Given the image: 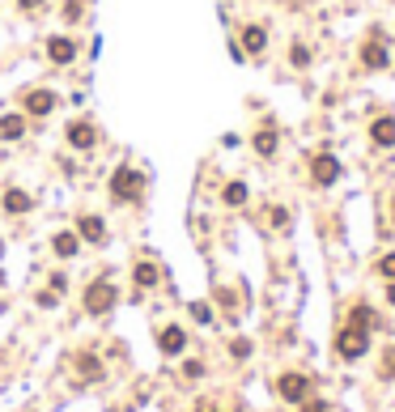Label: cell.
Instances as JSON below:
<instances>
[{
  "label": "cell",
  "instance_id": "1",
  "mask_svg": "<svg viewBox=\"0 0 395 412\" xmlns=\"http://www.w3.org/2000/svg\"><path fill=\"white\" fill-rule=\"evenodd\" d=\"M81 302H85V311H89V315H106L110 306L120 302V289L110 285L106 277H98V281H89V289H85V297H81Z\"/></svg>",
  "mask_w": 395,
  "mask_h": 412
},
{
  "label": "cell",
  "instance_id": "2",
  "mask_svg": "<svg viewBox=\"0 0 395 412\" xmlns=\"http://www.w3.org/2000/svg\"><path fill=\"white\" fill-rule=\"evenodd\" d=\"M141 191H145V175L141 170L120 166L115 175H110V196L115 200H141Z\"/></svg>",
  "mask_w": 395,
  "mask_h": 412
},
{
  "label": "cell",
  "instance_id": "3",
  "mask_svg": "<svg viewBox=\"0 0 395 412\" xmlns=\"http://www.w3.org/2000/svg\"><path fill=\"white\" fill-rule=\"evenodd\" d=\"M366 348H370V332H361V328H345L340 336H336V353L345 357V362H357V357H366Z\"/></svg>",
  "mask_w": 395,
  "mask_h": 412
},
{
  "label": "cell",
  "instance_id": "4",
  "mask_svg": "<svg viewBox=\"0 0 395 412\" xmlns=\"http://www.w3.org/2000/svg\"><path fill=\"white\" fill-rule=\"evenodd\" d=\"M276 391H280V399L302 404V399L310 395V378H306V374H280V378H276Z\"/></svg>",
  "mask_w": 395,
  "mask_h": 412
},
{
  "label": "cell",
  "instance_id": "5",
  "mask_svg": "<svg viewBox=\"0 0 395 412\" xmlns=\"http://www.w3.org/2000/svg\"><path fill=\"white\" fill-rule=\"evenodd\" d=\"M47 60H51V64H73V60H77V38L51 34V38H47Z\"/></svg>",
  "mask_w": 395,
  "mask_h": 412
},
{
  "label": "cell",
  "instance_id": "6",
  "mask_svg": "<svg viewBox=\"0 0 395 412\" xmlns=\"http://www.w3.org/2000/svg\"><path fill=\"white\" fill-rule=\"evenodd\" d=\"M310 179L319 183V187H327V183H336L340 179V162L331 158V153H319V158L310 162Z\"/></svg>",
  "mask_w": 395,
  "mask_h": 412
},
{
  "label": "cell",
  "instance_id": "7",
  "mask_svg": "<svg viewBox=\"0 0 395 412\" xmlns=\"http://www.w3.org/2000/svg\"><path fill=\"white\" fill-rule=\"evenodd\" d=\"M361 64H366V68H374V73H382V68L391 64V56H387V43H382V38L361 43Z\"/></svg>",
  "mask_w": 395,
  "mask_h": 412
},
{
  "label": "cell",
  "instance_id": "8",
  "mask_svg": "<svg viewBox=\"0 0 395 412\" xmlns=\"http://www.w3.org/2000/svg\"><path fill=\"white\" fill-rule=\"evenodd\" d=\"M94 140H98V128H94L89 119H73V124H69V145H73V149L85 153V149H94Z\"/></svg>",
  "mask_w": 395,
  "mask_h": 412
},
{
  "label": "cell",
  "instance_id": "9",
  "mask_svg": "<svg viewBox=\"0 0 395 412\" xmlns=\"http://www.w3.org/2000/svg\"><path fill=\"white\" fill-rule=\"evenodd\" d=\"M157 348H161L166 357L183 353V348H187V332H183V328H175V323H171V328H161V332H157Z\"/></svg>",
  "mask_w": 395,
  "mask_h": 412
},
{
  "label": "cell",
  "instance_id": "10",
  "mask_svg": "<svg viewBox=\"0 0 395 412\" xmlns=\"http://www.w3.org/2000/svg\"><path fill=\"white\" fill-rule=\"evenodd\" d=\"M370 140H374L378 149H391V145H395V115H378V119L370 124Z\"/></svg>",
  "mask_w": 395,
  "mask_h": 412
},
{
  "label": "cell",
  "instance_id": "11",
  "mask_svg": "<svg viewBox=\"0 0 395 412\" xmlns=\"http://www.w3.org/2000/svg\"><path fill=\"white\" fill-rule=\"evenodd\" d=\"M22 102H26L30 115H51V111H55V94H51V89H30Z\"/></svg>",
  "mask_w": 395,
  "mask_h": 412
},
{
  "label": "cell",
  "instance_id": "12",
  "mask_svg": "<svg viewBox=\"0 0 395 412\" xmlns=\"http://www.w3.org/2000/svg\"><path fill=\"white\" fill-rule=\"evenodd\" d=\"M0 204H5V213H13V217H22V213H30V209H34V200H30L22 187H9Z\"/></svg>",
  "mask_w": 395,
  "mask_h": 412
},
{
  "label": "cell",
  "instance_id": "13",
  "mask_svg": "<svg viewBox=\"0 0 395 412\" xmlns=\"http://www.w3.org/2000/svg\"><path fill=\"white\" fill-rule=\"evenodd\" d=\"M77 247H81V234H73V230H60L51 238V251L60 255V260H69V255H77Z\"/></svg>",
  "mask_w": 395,
  "mask_h": 412
},
{
  "label": "cell",
  "instance_id": "14",
  "mask_svg": "<svg viewBox=\"0 0 395 412\" xmlns=\"http://www.w3.org/2000/svg\"><path fill=\"white\" fill-rule=\"evenodd\" d=\"M77 234H81L85 242H102V238H106V226H102V217H94V213H85V217L77 221Z\"/></svg>",
  "mask_w": 395,
  "mask_h": 412
},
{
  "label": "cell",
  "instance_id": "15",
  "mask_svg": "<svg viewBox=\"0 0 395 412\" xmlns=\"http://www.w3.org/2000/svg\"><path fill=\"white\" fill-rule=\"evenodd\" d=\"M264 47H268V30L264 26H247L243 30V51H247V56H259Z\"/></svg>",
  "mask_w": 395,
  "mask_h": 412
},
{
  "label": "cell",
  "instance_id": "16",
  "mask_svg": "<svg viewBox=\"0 0 395 412\" xmlns=\"http://www.w3.org/2000/svg\"><path fill=\"white\" fill-rule=\"evenodd\" d=\"M73 366H77V374H81L85 383H94V378H102V362H98V357H94V353H77V362H73Z\"/></svg>",
  "mask_w": 395,
  "mask_h": 412
},
{
  "label": "cell",
  "instance_id": "17",
  "mask_svg": "<svg viewBox=\"0 0 395 412\" xmlns=\"http://www.w3.org/2000/svg\"><path fill=\"white\" fill-rule=\"evenodd\" d=\"M132 281H136V289H153V285L161 281V268L145 260V264H136V272H132Z\"/></svg>",
  "mask_w": 395,
  "mask_h": 412
},
{
  "label": "cell",
  "instance_id": "18",
  "mask_svg": "<svg viewBox=\"0 0 395 412\" xmlns=\"http://www.w3.org/2000/svg\"><path fill=\"white\" fill-rule=\"evenodd\" d=\"M26 115H0V140H22Z\"/></svg>",
  "mask_w": 395,
  "mask_h": 412
},
{
  "label": "cell",
  "instance_id": "19",
  "mask_svg": "<svg viewBox=\"0 0 395 412\" xmlns=\"http://www.w3.org/2000/svg\"><path fill=\"white\" fill-rule=\"evenodd\" d=\"M251 145H255V153H259V158H272V153H276V128H259Z\"/></svg>",
  "mask_w": 395,
  "mask_h": 412
},
{
  "label": "cell",
  "instance_id": "20",
  "mask_svg": "<svg viewBox=\"0 0 395 412\" xmlns=\"http://www.w3.org/2000/svg\"><path fill=\"white\" fill-rule=\"evenodd\" d=\"M221 196H225V204H230V209H243V204H247V183H238V179H234V183H225Z\"/></svg>",
  "mask_w": 395,
  "mask_h": 412
},
{
  "label": "cell",
  "instance_id": "21",
  "mask_svg": "<svg viewBox=\"0 0 395 412\" xmlns=\"http://www.w3.org/2000/svg\"><path fill=\"white\" fill-rule=\"evenodd\" d=\"M349 323H353V328H361V332H370V328H374V311H370V306H353Z\"/></svg>",
  "mask_w": 395,
  "mask_h": 412
},
{
  "label": "cell",
  "instance_id": "22",
  "mask_svg": "<svg viewBox=\"0 0 395 412\" xmlns=\"http://www.w3.org/2000/svg\"><path fill=\"white\" fill-rule=\"evenodd\" d=\"M289 60H294L298 68H302V64H310V47H306V43H294V47H289Z\"/></svg>",
  "mask_w": 395,
  "mask_h": 412
},
{
  "label": "cell",
  "instance_id": "23",
  "mask_svg": "<svg viewBox=\"0 0 395 412\" xmlns=\"http://www.w3.org/2000/svg\"><path fill=\"white\" fill-rule=\"evenodd\" d=\"M268 221H272L276 230H285V226H289V213L280 209V204H272V213H268Z\"/></svg>",
  "mask_w": 395,
  "mask_h": 412
},
{
  "label": "cell",
  "instance_id": "24",
  "mask_svg": "<svg viewBox=\"0 0 395 412\" xmlns=\"http://www.w3.org/2000/svg\"><path fill=\"white\" fill-rule=\"evenodd\" d=\"M378 272L395 281V251H391V255H382V260H378Z\"/></svg>",
  "mask_w": 395,
  "mask_h": 412
},
{
  "label": "cell",
  "instance_id": "25",
  "mask_svg": "<svg viewBox=\"0 0 395 412\" xmlns=\"http://www.w3.org/2000/svg\"><path fill=\"white\" fill-rule=\"evenodd\" d=\"M382 378H395V344H391L387 357H382Z\"/></svg>",
  "mask_w": 395,
  "mask_h": 412
},
{
  "label": "cell",
  "instance_id": "26",
  "mask_svg": "<svg viewBox=\"0 0 395 412\" xmlns=\"http://www.w3.org/2000/svg\"><path fill=\"white\" fill-rule=\"evenodd\" d=\"M302 412H327V404H323V399H310V395H306V399H302Z\"/></svg>",
  "mask_w": 395,
  "mask_h": 412
},
{
  "label": "cell",
  "instance_id": "27",
  "mask_svg": "<svg viewBox=\"0 0 395 412\" xmlns=\"http://www.w3.org/2000/svg\"><path fill=\"white\" fill-rule=\"evenodd\" d=\"M192 315H196L200 323H208V319H213V311H208V306H204V302H196V306H192Z\"/></svg>",
  "mask_w": 395,
  "mask_h": 412
},
{
  "label": "cell",
  "instance_id": "28",
  "mask_svg": "<svg viewBox=\"0 0 395 412\" xmlns=\"http://www.w3.org/2000/svg\"><path fill=\"white\" fill-rule=\"evenodd\" d=\"M55 297H60V293H55V289H47V293H38V306H47V311H51V306H55Z\"/></svg>",
  "mask_w": 395,
  "mask_h": 412
},
{
  "label": "cell",
  "instance_id": "29",
  "mask_svg": "<svg viewBox=\"0 0 395 412\" xmlns=\"http://www.w3.org/2000/svg\"><path fill=\"white\" fill-rule=\"evenodd\" d=\"M64 17H69V22H81V5H73V0H69V5H64Z\"/></svg>",
  "mask_w": 395,
  "mask_h": 412
},
{
  "label": "cell",
  "instance_id": "30",
  "mask_svg": "<svg viewBox=\"0 0 395 412\" xmlns=\"http://www.w3.org/2000/svg\"><path fill=\"white\" fill-rule=\"evenodd\" d=\"M183 374H187V378H200V374H204V366H200V362H187V366H183Z\"/></svg>",
  "mask_w": 395,
  "mask_h": 412
},
{
  "label": "cell",
  "instance_id": "31",
  "mask_svg": "<svg viewBox=\"0 0 395 412\" xmlns=\"http://www.w3.org/2000/svg\"><path fill=\"white\" fill-rule=\"evenodd\" d=\"M251 353V340H234V357H247Z\"/></svg>",
  "mask_w": 395,
  "mask_h": 412
},
{
  "label": "cell",
  "instance_id": "32",
  "mask_svg": "<svg viewBox=\"0 0 395 412\" xmlns=\"http://www.w3.org/2000/svg\"><path fill=\"white\" fill-rule=\"evenodd\" d=\"M22 9H43V0H17Z\"/></svg>",
  "mask_w": 395,
  "mask_h": 412
},
{
  "label": "cell",
  "instance_id": "33",
  "mask_svg": "<svg viewBox=\"0 0 395 412\" xmlns=\"http://www.w3.org/2000/svg\"><path fill=\"white\" fill-rule=\"evenodd\" d=\"M387 302H391V306H395V281H391V285H387Z\"/></svg>",
  "mask_w": 395,
  "mask_h": 412
},
{
  "label": "cell",
  "instance_id": "34",
  "mask_svg": "<svg viewBox=\"0 0 395 412\" xmlns=\"http://www.w3.org/2000/svg\"><path fill=\"white\" fill-rule=\"evenodd\" d=\"M391 217H395V196H391Z\"/></svg>",
  "mask_w": 395,
  "mask_h": 412
}]
</instances>
